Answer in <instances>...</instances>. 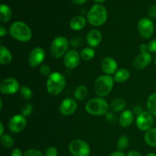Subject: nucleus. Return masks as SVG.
<instances>
[{"label": "nucleus", "mask_w": 156, "mask_h": 156, "mask_svg": "<svg viewBox=\"0 0 156 156\" xmlns=\"http://www.w3.org/2000/svg\"><path fill=\"white\" fill-rule=\"evenodd\" d=\"M86 24V20L83 16L78 15L71 19L69 23V26L73 30H80L85 27Z\"/></svg>", "instance_id": "6ab92c4d"}, {"label": "nucleus", "mask_w": 156, "mask_h": 156, "mask_svg": "<svg viewBox=\"0 0 156 156\" xmlns=\"http://www.w3.org/2000/svg\"><path fill=\"white\" fill-rule=\"evenodd\" d=\"M140 51L141 52V53H149V49H148V45L145 44H142L140 46Z\"/></svg>", "instance_id": "a19ab883"}, {"label": "nucleus", "mask_w": 156, "mask_h": 156, "mask_svg": "<svg viewBox=\"0 0 156 156\" xmlns=\"http://www.w3.org/2000/svg\"><path fill=\"white\" fill-rule=\"evenodd\" d=\"M20 90L19 82L15 78H7L2 81L0 84V91L3 94H13Z\"/></svg>", "instance_id": "1a4fd4ad"}, {"label": "nucleus", "mask_w": 156, "mask_h": 156, "mask_svg": "<svg viewBox=\"0 0 156 156\" xmlns=\"http://www.w3.org/2000/svg\"><path fill=\"white\" fill-rule=\"evenodd\" d=\"M137 28L142 37L144 39H149L153 34L155 26L152 20L147 18H143L139 21Z\"/></svg>", "instance_id": "6e6552de"}, {"label": "nucleus", "mask_w": 156, "mask_h": 156, "mask_svg": "<svg viewBox=\"0 0 156 156\" xmlns=\"http://www.w3.org/2000/svg\"><path fill=\"white\" fill-rule=\"evenodd\" d=\"M136 126L139 129L142 131H147L152 128L154 123L153 115L149 111H143L142 114L137 116Z\"/></svg>", "instance_id": "9d476101"}, {"label": "nucleus", "mask_w": 156, "mask_h": 156, "mask_svg": "<svg viewBox=\"0 0 156 156\" xmlns=\"http://www.w3.org/2000/svg\"><path fill=\"white\" fill-rule=\"evenodd\" d=\"M129 76H130V73L129 71L126 69H120L117 70L114 75V82H124L129 79Z\"/></svg>", "instance_id": "5701e85b"}, {"label": "nucleus", "mask_w": 156, "mask_h": 156, "mask_svg": "<svg viewBox=\"0 0 156 156\" xmlns=\"http://www.w3.org/2000/svg\"><path fill=\"white\" fill-rule=\"evenodd\" d=\"M95 56V51L92 47H85L80 52L81 59L85 61H90Z\"/></svg>", "instance_id": "a878e982"}, {"label": "nucleus", "mask_w": 156, "mask_h": 156, "mask_svg": "<svg viewBox=\"0 0 156 156\" xmlns=\"http://www.w3.org/2000/svg\"><path fill=\"white\" fill-rule=\"evenodd\" d=\"M11 156H24V155H23L21 149L16 148V149H14L12 151V152H11Z\"/></svg>", "instance_id": "58836bf2"}, {"label": "nucleus", "mask_w": 156, "mask_h": 156, "mask_svg": "<svg viewBox=\"0 0 156 156\" xmlns=\"http://www.w3.org/2000/svg\"><path fill=\"white\" fill-rule=\"evenodd\" d=\"M108 156H126L122 151H115V152H111Z\"/></svg>", "instance_id": "79ce46f5"}, {"label": "nucleus", "mask_w": 156, "mask_h": 156, "mask_svg": "<svg viewBox=\"0 0 156 156\" xmlns=\"http://www.w3.org/2000/svg\"><path fill=\"white\" fill-rule=\"evenodd\" d=\"M94 2H99V3H101V2H104L105 1V0H94Z\"/></svg>", "instance_id": "09e8293b"}, {"label": "nucleus", "mask_w": 156, "mask_h": 156, "mask_svg": "<svg viewBox=\"0 0 156 156\" xmlns=\"http://www.w3.org/2000/svg\"><path fill=\"white\" fill-rule=\"evenodd\" d=\"M147 109L150 114L156 116V92L151 94L147 99Z\"/></svg>", "instance_id": "bb28decb"}, {"label": "nucleus", "mask_w": 156, "mask_h": 156, "mask_svg": "<svg viewBox=\"0 0 156 156\" xmlns=\"http://www.w3.org/2000/svg\"><path fill=\"white\" fill-rule=\"evenodd\" d=\"M126 156H143V155H142L140 152H137V151L131 150L128 152Z\"/></svg>", "instance_id": "37998d69"}, {"label": "nucleus", "mask_w": 156, "mask_h": 156, "mask_svg": "<svg viewBox=\"0 0 156 156\" xmlns=\"http://www.w3.org/2000/svg\"><path fill=\"white\" fill-rule=\"evenodd\" d=\"M80 53L75 50H70L64 56L63 62L66 68L73 69L80 63Z\"/></svg>", "instance_id": "ddd939ff"}, {"label": "nucleus", "mask_w": 156, "mask_h": 156, "mask_svg": "<svg viewBox=\"0 0 156 156\" xmlns=\"http://www.w3.org/2000/svg\"><path fill=\"white\" fill-rule=\"evenodd\" d=\"M134 120V114L129 110H125L119 117V123L123 128L129 127Z\"/></svg>", "instance_id": "a211bd4d"}, {"label": "nucleus", "mask_w": 156, "mask_h": 156, "mask_svg": "<svg viewBox=\"0 0 156 156\" xmlns=\"http://www.w3.org/2000/svg\"><path fill=\"white\" fill-rule=\"evenodd\" d=\"M40 73L43 75L48 77L50 74H51V69L49 66L46 65V64H43L40 66Z\"/></svg>", "instance_id": "473e14b6"}, {"label": "nucleus", "mask_w": 156, "mask_h": 156, "mask_svg": "<svg viewBox=\"0 0 156 156\" xmlns=\"http://www.w3.org/2000/svg\"><path fill=\"white\" fill-rule=\"evenodd\" d=\"M73 2L76 5H83L88 0H72Z\"/></svg>", "instance_id": "a18cd8bd"}, {"label": "nucleus", "mask_w": 156, "mask_h": 156, "mask_svg": "<svg viewBox=\"0 0 156 156\" xmlns=\"http://www.w3.org/2000/svg\"><path fill=\"white\" fill-rule=\"evenodd\" d=\"M44 156H58V151L55 147H49L44 152Z\"/></svg>", "instance_id": "c9c22d12"}, {"label": "nucleus", "mask_w": 156, "mask_h": 156, "mask_svg": "<svg viewBox=\"0 0 156 156\" xmlns=\"http://www.w3.org/2000/svg\"><path fill=\"white\" fill-rule=\"evenodd\" d=\"M69 150L73 156H89L91 149L88 143L82 140H74L70 142Z\"/></svg>", "instance_id": "0eeeda50"}, {"label": "nucleus", "mask_w": 156, "mask_h": 156, "mask_svg": "<svg viewBox=\"0 0 156 156\" xmlns=\"http://www.w3.org/2000/svg\"><path fill=\"white\" fill-rule=\"evenodd\" d=\"M101 66L105 74L111 76L113 74H115L116 72L117 71L118 65L114 58L111 57V56H107L102 59Z\"/></svg>", "instance_id": "2eb2a0df"}, {"label": "nucleus", "mask_w": 156, "mask_h": 156, "mask_svg": "<svg viewBox=\"0 0 156 156\" xmlns=\"http://www.w3.org/2000/svg\"><path fill=\"white\" fill-rule=\"evenodd\" d=\"M87 94H88V88L83 85L78 86L74 91V97L78 101L84 100L87 97Z\"/></svg>", "instance_id": "393cba45"}, {"label": "nucleus", "mask_w": 156, "mask_h": 156, "mask_svg": "<svg viewBox=\"0 0 156 156\" xmlns=\"http://www.w3.org/2000/svg\"><path fill=\"white\" fill-rule=\"evenodd\" d=\"M85 44V41L82 37L79 36L73 37L70 39L69 41V45L73 47H81L84 45Z\"/></svg>", "instance_id": "7c9ffc66"}, {"label": "nucleus", "mask_w": 156, "mask_h": 156, "mask_svg": "<svg viewBox=\"0 0 156 156\" xmlns=\"http://www.w3.org/2000/svg\"><path fill=\"white\" fill-rule=\"evenodd\" d=\"M33 112V106L30 104H26L21 109V115L24 117H28Z\"/></svg>", "instance_id": "2f4dec72"}, {"label": "nucleus", "mask_w": 156, "mask_h": 156, "mask_svg": "<svg viewBox=\"0 0 156 156\" xmlns=\"http://www.w3.org/2000/svg\"><path fill=\"white\" fill-rule=\"evenodd\" d=\"M87 18L88 22L91 25L94 27H99L103 25L106 22L108 18V12L106 9L101 5H94L88 12Z\"/></svg>", "instance_id": "7ed1b4c3"}, {"label": "nucleus", "mask_w": 156, "mask_h": 156, "mask_svg": "<svg viewBox=\"0 0 156 156\" xmlns=\"http://www.w3.org/2000/svg\"><path fill=\"white\" fill-rule=\"evenodd\" d=\"M12 61V54L7 47L3 45L0 46V63L7 65Z\"/></svg>", "instance_id": "aec40b11"}, {"label": "nucleus", "mask_w": 156, "mask_h": 156, "mask_svg": "<svg viewBox=\"0 0 156 156\" xmlns=\"http://www.w3.org/2000/svg\"><path fill=\"white\" fill-rule=\"evenodd\" d=\"M102 40V34L98 29H92L86 36V42L90 47H96L101 44Z\"/></svg>", "instance_id": "f3484780"}, {"label": "nucleus", "mask_w": 156, "mask_h": 156, "mask_svg": "<svg viewBox=\"0 0 156 156\" xmlns=\"http://www.w3.org/2000/svg\"><path fill=\"white\" fill-rule=\"evenodd\" d=\"M152 60V56L149 53H140L134 59L133 66L137 69H143L151 63Z\"/></svg>", "instance_id": "dca6fc26"}, {"label": "nucleus", "mask_w": 156, "mask_h": 156, "mask_svg": "<svg viewBox=\"0 0 156 156\" xmlns=\"http://www.w3.org/2000/svg\"><path fill=\"white\" fill-rule=\"evenodd\" d=\"M126 101L124 99L121 98H117L112 101L110 105V108L113 112H120L126 108Z\"/></svg>", "instance_id": "b1692460"}, {"label": "nucleus", "mask_w": 156, "mask_h": 156, "mask_svg": "<svg viewBox=\"0 0 156 156\" xmlns=\"http://www.w3.org/2000/svg\"><path fill=\"white\" fill-rule=\"evenodd\" d=\"M133 112L134 114H136V115L138 116L143 112V108H142V107H140V106H136V107H134Z\"/></svg>", "instance_id": "ea45409f"}, {"label": "nucleus", "mask_w": 156, "mask_h": 156, "mask_svg": "<svg viewBox=\"0 0 156 156\" xmlns=\"http://www.w3.org/2000/svg\"><path fill=\"white\" fill-rule=\"evenodd\" d=\"M20 94L24 100L29 101L32 98V91L29 87L23 85L20 88Z\"/></svg>", "instance_id": "c85d7f7f"}, {"label": "nucleus", "mask_w": 156, "mask_h": 156, "mask_svg": "<svg viewBox=\"0 0 156 156\" xmlns=\"http://www.w3.org/2000/svg\"><path fill=\"white\" fill-rule=\"evenodd\" d=\"M109 110V105L102 98H94L87 102L85 111L91 115L101 116L106 114Z\"/></svg>", "instance_id": "39448f33"}, {"label": "nucleus", "mask_w": 156, "mask_h": 156, "mask_svg": "<svg viewBox=\"0 0 156 156\" xmlns=\"http://www.w3.org/2000/svg\"><path fill=\"white\" fill-rule=\"evenodd\" d=\"M69 41L66 37L58 36L53 40L50 45V53L55 59H59L68 52Z\"/></svg>", "instance_id": "423d86ee"}, {"label": "nucleus", "mask_w": 156, "mask_h": 156, "mask_svg": "<svg viewBox=\"0 0 156 156\" xmlns=\"http://www.w3.org/2000/svg\"><path fill=\"white\" fill-rule=\"evenodd\" d=\"M77 109V103L73 98H66L59 105V112L63 116H70Z\"/></svg>", "instance_id": "4468645a"}, {"label": "nucleus", "mask_w": 156, "mask_h": 156, "mask_svg": "<svg viewBox=\"0 0 156 156\" xmlns=\"http://www.w3.org/2000/svg\"><path fill=\"white\" fill-rule=\"evenodd\" d=\"M114 78L109 75H102L97 78L94 82V91L98 97L108 95L114 87Z\"/></svg>", "instance_id": "20e7f679"}, {"label": "nucleus", "mask_w": 156, "mask_h": 156, "mask_svg": "<svg viewBox=\"0 0 156 156\" xmlns=\"http://www.w3.org/2000/svg\"><path fill=\"white\" fill-rule=\"evenodd\" d=\"M27 124L26 117L21 114H16L9 120V128L11 132L18 133L24 129Z\"/></svg>", "instance_id": "f8f14e48"}, {"label": "nucleus", "mask_w": 156, "mask_h": 156, "mask_svg": "<svg viewBox=\"0 0 156 156\" xmlns=\"http://www.w3.org/2000/svg\"><path fill=\"white\" fill-rule=\"evenodd\" d=\"M146 156H156V154L154 153V152H150V153L148 154Z\"/></svg>", "instance_id": "de8ad7c7"}, {"label": "nucleus", "mask_w": 156, "mask_h": 156, "mask_svg": "<svg viewBox=\"0 0 156 156\" xmlns=\"http://www.w3.org/2000/svg\"><path fill=\"white\" fill-rule=\"evenodd\" d=\"M11 37L20 42H27L32 38L30 27L22 21H15L9 27Z\"/></svg>", "instance_id": "f03ea898"}, {"label": "nucleus", "mask_w": 156, "mask_h": 156, "mask_svg": "<svg viewBox=\"0 0 156 156\" xmlns=\"http://www.w3.org/2000/svg\"><path fill=\"white\" fill-rule=\"evenodd\" d=\"M148 45V49H149V53H156V39L152 40V41H149Z\"/></svg>", "instance_id": "e433bc0d"}, {"label": "nucleus", "mask_w": 156, "mask_h": 156, "mask_svg": "<svg viewBox=\"0 0 156 156\" xmlns=\"http://www.w3.org/2000/svg\"><path fill=\"white\" fill-rule=\"evenodd\" d=\"M105 118H106L107 121L110 123H114L117 122V117L114 114V112H110V111H108L105 114Z\"/></svg>", "instance_id": "f704fd0d"}, {"label": "nucleus", "mask_w": 156, "mask_h": 156, "mask_svg": "<svg viewBox=\"0 0 156 156\" xmlns=\"http://www.w3.org/2000/svg\"><path fill=\"white\" fill-rule=\"evenodd\" d=\"M66 79L64 75L59 72H53L47 80V90L51 95H58L66 87Z\"/></svg>", "instance_id": "f257e3e1"}, {"label": "nucleus", "mask_w": 156, "mask_h": 156, "mask_svg": "<svg viewBox=\"0 0 156 156\" xmlns=\"http://www.w3.org/2000/svg\"><path fill=\"white\" fill-rule=\"evenodd\" d=\"M128 145H129V137L127 136L122 135L121 136L119 137L117 143L119 151L125 150L128 147Z\"/></svg>", "instance_id": "cd10ccee"}, {"label": "nucleus", "mask_w": 156, "mask_h": 156, "mask_svg": "<svg viewBox=\"0 0 156 156\" xmlns=\"http://www.w3.org/2000/svg\"><path fill=\"white\" fill-rule=\"evenodd\" d=\"M24 156H44V155H43L42 152L37 149H30L24 152Z\"/></svg>", "instance_id": "72a5a7b5"}, {"label": "nucleus", "mask_w": 156, "mask_h": 156, "mask_svg": "<svg viewBox=\"0 0 156 156\" xmlns=\"http://www.w3.org/2000/svg\"><path fill=\"white\" fill-rule=\"evenodd\" d=\"M4 135V126L2 122H0V136Z\"/></svg>", "instance_id": "49530a36"}, {"label": "nucleus", "mask_w": 156, "mask_h": 156, "mask_svg": "<svg viewBox=\"0 0 156 156\" xmlns=\"http://www.w3.org/2000/svg\"><path fill=\"white\" fill-rule=\"evenodd\" d=\"M1 143L5 148H12L14 145V140L11 136L4 134L1 136Z\"/></svg>", "instance_id": "c756f323"}, {"label": "nucleus", "mask_w": 156, "mask_h": 156, "mask_svg": "<svg viewBox=\"0 0 156 156\" xmlns=\"http://www.w3.org/2000/svg\"><path fill=\"white\" fill-rule=\"evenodd\" d=\"M155 65L156 66V57H155Z\"/></svg>", "instance_id": "8fccbe9b"}, {"label": "nucleus", "mask_w": 156, "mask_h": 156, "mask_svg": "<svg viewBox=\"0 0 156 156\" xmlns=\"http://www.w3.org/2000/svg\"><path fill=\"white\" fill-rule=\"evenodd\" d=\"M46 53L41 47H35L30 51L28 56V64L32 68H36L42 65L45 59Z\"/></svg>", "instance_id": "9b49d317"}, {"label": "nucleus", "mask_w": 156, "mask_h": 156, "mask_svg": "<svg viewBox=\"0 0 156 156\" xmlns=\"http://www.w3.org/2000/svg\"><path fill=\"white\" fill-rule=\"evenodd\" d=\"M144 140L148 146L156 147V128H151L144 135Z\"/></svg>", "instance_id": "4be33fe9"}, {"label": "nucleus", "mask_w": 156, "mask_h": 156, "mask_svg": "<svg viewBox=\"0 0 156 156\" xmlns=\"http://www.w3.org/2000/svg\"><path fill=\"white\" fill-rule=\"evenodd\" d=\"M12 16V9L7 5L2 4L0 6V21L2 23L8 22Z\"/></svg>", "instance_id": "412c9836"}, {"label": "nucleus", "mask_w": 156, "mask_h": 156, "mask_svg": "<svg viewBox=\"0 0 156 156\" xmlns=\"http://www.w3.org/2000/svg\"><path fill=\"white\" fill-rule=\"evenodd\" d=\"M6 33H7L6 29L5 28L4 26L2 25L1 27H0V37H3L6 34Z\"/></svg>", "instance_id": "c03bdc74"}, {"label": "nucleus", "mask_w": 156, "mask_h": 156, "mask_svg": "<svg viewBox=\"0 0 156 156\" xmlns=\"http://www.w3.org/2000/svg\"><path fill=\"white\" fill-rule=\"evenodd\" d=\"M149 17L152 18H156V5H153L149 9Z\"/></svg>", "instance_id": "4c0bfd02"}]
</instances>
